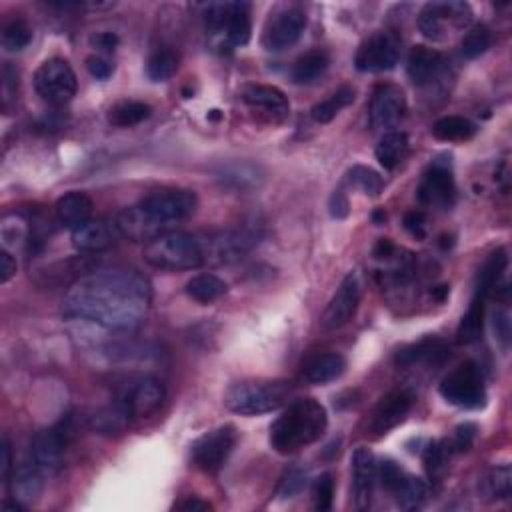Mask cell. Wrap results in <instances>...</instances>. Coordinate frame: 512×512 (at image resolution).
<instances>
[{
  "instance_id": "obj_1",
  "label": "cell",
  "mask_w": 512,
  "mask_h": 512,
  "mask_svg": "<svg viewBox=\"0 0 512 512\" xmlns=\"http://www.w3.org/2000/svg\"><path fill=\"white\" fill-rule=\"evenodd\" d=\"M150 280L134 268H99L72 282L62 303L67 319L101 324L112 330H133L149 316Z\"/></svg>"
},
{
  "instance_id": "obj_2",
  "label": "cell",
  "mask_w": 512,
  "mask_h": 512,
  "mask_svg": "<svg viewBox=\"0 0 512 512\" xmlns=\"http://www.w3.org/2000/svg\"><path fill=\"white\" fill-rule=\"evenodd\" d=\"M329 427L327 409L314 398H298L271 427V446L279 454H295L314 444Z\"/></svg>"
},
{
  "instance_id": "obj_3",
  "label": "cell",
  "mask_w": 512,
  "mask_h": 512,
  "mask_svg": "<svg viewBox=\"0 0 512 512\" xmlns=\"http://www.w3.org/2000/svg\"><path fill=\"white\" fill-rule=\"evenodd\" d=\"M146 263L158 271L181 272L194 271L207 264L205 245L202 240L186 232H167L150 242L142 250Z\"/></svg>"
},
{
  "instance_id": "obj_4",
  "label": "cell",
  "mask_w": 512,
  "mask_h": 512,
  "mask_svg": "<svg viewBox=\"0 0 512 512\" xmlns=\"http://www.w3.org/2000/svg\"><path fill=\"white\" fill-rule=\"evenodd\" d=\"M289 393L290 385L282 380H245L226 390L224 406L240 417H258L280 409Z\"/></svg>"
},
{
  "instance_id": "obj_5",
  "label": "cell",
  "mask_w": 512,
  "mask_h": 512,
  "mask_svg": "<svg viewBox=\"0 0 512 512\" xmlns=\"http://www.w3.org/2000/svg\"><path fill=\"white\" fill-rule=\"evenodd\" d=\"M470 20H473V8L460 0L428 3L419 14V30L433 43H443L457 30H465Z\"/></svg>"
},
{
  "instance_id": "obj_6",
  "label": "cell",
  "mask_w": 512,
  "mask_h": 512,
  "mask_svg": "<svg viewBox=\"0 0 512 512\" xmlns=\"http://www.w3.org/2000/svg\"><path fill=\"white\" fill-rule=\"evenodd\" d=\"M438 393L459 409L476 410L486 404L484 375L476 362H465L443 378Z\"/></svg>"
},
{
  "instance_id": "obj_7",
  "label": "cell",
  "mask_w": 512,
  "mask_h": 512,
  "mask_svg": "<svg viewBox=\"0 0 512 512\" xmlns=\"http://www.w3.org/2000/svg\"><path fill=\"white\" fill-rule=\"evenodd\" d=\"M208 28L223 35L226 46H245L253 32L248 3H213L205 6Z\"/></svg>"
},
{
  "instance_id": "obj_8",
  "label": "cell",
  "mask_w": 512,
  "mask_h": 512,
  "mask_svg": "<svg viewBox=\"0 0 512 512\" xmlns=\"http://www.w3.org/2000/svg\"><path fill=\"white\" fill-rule=\"evenodd\" d=\"M239 441V433L232 425H223L208 430L191 446L192 465L207 475H215L221 470L234 451Z\"/></svg>"
},
{
  "instance_id": "obj_9",
  "label": "cell",
  "mask_w": 512,
  "mask_h": 512,
  "mask_svg": "<svg viewBox=\"0 0 512 512\" xmlns=\"http://www.w3.org/2000/svg\"><path fill=\"white\" fill-rule=\"evenodd\" d=\"M35 88L40 99L54 107H62L77 94L78 80L67 61L51 59L40 64L35 72Z\"/></svg>"
},
{
  "instance_id": "obj_10",
  "label": "cell",
  "mask_w": 512,
  "mask_h": 512,
  "mask_svg": "<svg viewBox=\"0 0 512 512\" xmlns=\"http://www.w3.org/2000/svg\"><path fill=\"white\" fill-rule=\"evenodd\" d=\"M260 239H263V232H260L258 226H239V229L216 232L207 240H202L207 263H216V264L234 263V260H239L240 256L250 253V250L258 245Z\"/></svg>"
},
{
  "instance_id": "obj_11",
  "label": "cell",
  "mask_w": 512,
  "mask_h": 512,
  "mask_svg": "<svg viewBox=\"0 0 512 512\" xmlns=\"http://www.w3.org/2000/svg\"><path fill=\"white\" fill-rule=\"evenodd\" d=\"M141 207L170 231L176 223L191 218L199 208V199L192 191H157L141 200Z\"/></svg>"
},
{
  "instance_id": "obj_12",
  "label": "cell",
  "mask_w": 512,
  "mask_h": 512,
  "mask_svg": "<svg viewBox=\"0 0 512 512\" xmlns=\"http://www.w3.org/2000/svg\"><path fill=\"white\" fill-rule=\"evenodd\" d=\"M401 59V38L394 32H377L361 45L354 56L356 70L361 72H388L393 70Z\"/></svg>"
},
{
  "instance_id": "obj_13",
  "label": "cell",
  "mask_w": 512,
  "mask_h": 512,
  "mask_svg": "<svg viewBox=\"0 0 512 512\" xmlns=\"http://www.w3.org/2000/svg\"><path fill=\"white\" fill-rule=\"evenodd\" d=\"M306 28V12L300 6H289L276 12L271 20H268L264 35H263V46L271 53H282L295 46L303 32Z\"/></svg>"
},
{
  "instance_id": "obj_14",
  "label": "cell",
  "mask_w": 512,
  "mask_h": 512,
  "mask_svg": "<svg viewBox=\"0 0 512 512\" xmlns=\"http://www.w3.org/2000/svg\"><path fill=\"white\" fill-rule=\"evenodd\" d=\"M167 398V390L160 380L152 377H141L128 383L118 396V402L128 412L130 419H149L160 410Z\"/></svg>"
},
{
  "instance_id": "obj_15",
  "label": "cell",
  "mask_w": 512,
  "mask_h": 512,
  "mask_svg": "<svg viewBox=\"0 0 512 512\" xmlns=\"http://www.w3.org/2000/svg\"><path fill=\"white\" fill-rule=\"evenodd\" d=\"M361 303V282L359 276L354 272H348L340 287L337 289L335 297L330 298V303L324 308L321 316V327L324 330H338L345 324L353 321V316L359 311Z\"/></svg>"
},
{
  "instance_id": "obj_16",
  "label": "cell",
  "mask_w": 512,
  "mask_h": 512,
  "mask_svg": "<svg viewBox=\"0 0 512 512\" xmlns=\"http://www.w3.org/2000/svg\"><path fill=\"white\" fill-rule=\"evenodd\" d=\"M412 404H414V394L410 390L401 388L385 394L370 414L367 427L369 435L380 438L388 435L390 430L396 428L398 425H402L406 417H409V412L412 410Z\"/></svg>"
},
{
  "instance_id": "obj_17",
  "label": "cell",
  "mask_w": 512,
  "mask_h": 512,
  "mask_svg": "<svg viewBox=\"0 0 512 512\" xmlns=\"http://www.w3.org/2000/svg\"><path fill=\"white\" fill-rule=\"evenodd\" d=\"M67 444H69V433L64 428L56 427L40 430V433L32 438L28 459L35 462L46 476H51L62 467Z\"/></svg>"
},
{
  "instance_id": "obj_18",
  "label": "cell",
  "mask_w": 512,
  "mask_h": 512,
  "mask_svg": "<svg viewBox=\"0 0 512 512\" xmlns=\"http://www.w3.org/2000/svg\"><path fill=\"white\" fill-rule=\"evenodd\" d=\"M406 112V96L401 86L380 85L370 101V126L386 130L401 123Z\"/></svg>"
},
{
  "instance_id": "obj_19",
  "label": "cell",
  "mask_w": 512,
  "mask_h": 512,
  "mask_svg": "<svg viewBox=\"0 0 512 512\" xmlns=\"http://www.w3.org/2000/svg\"><path fill=\"white\" fill-rule=\"evenodd\" d=\"M454 176L451 165L435 160L422 176L419 186V200L428 207H451L454 200Z\"/></svg>"
},
{
  "instance_id": "obj_20",
  "label": "cell",
  "mask_w": 512,
  "mask_h": 512,
  "mask_svg": "<svg viewBox=\"0 0 512 512\" xmlns=\"http://www.w3.org/2000/svg\"><path fill=\"white\" fill-rule=\"evenodd\" d=\"M117 232L120 239L133 240V242H150L160 234L170 232L165 224H160L157 218H154L150 213L141 207V202L134 207L125 208L123 213L117 215L115 221Z\"/></svg>"
},
{
  "instance_id": "obj_21",
  "label": "cell",
  "mask_w": 512,
  "mask_h": 512,
  "mask_svg": "<svg viewBox=\"0 0 512 512\" xmlns=\"http://www.w3.org/2000/svg\"><path fill=\"white\" fill-rule=\"evenodd\" d=\"M215 178L223 189H229L234 192H248V191H258L260 186L266 183V173L263 167L255 165V162L234 160L218 167Z\"/></svg>"
},
{
  "instance_id": "obj_22",
  "label": "cell",
  "mask_w": 512,
  "mask_h": 512,
  "mask_svg": "<svg viewBox=\"0 0 512 512\" xmlns=\"http://www.w3.org/2000/svg\"><path fill=\"white\" fill-rule=\"evenodd\" d=\"M377 483V460L369 449H356L353 454V500L356 510H367Z\"/></svg>"
},
{
  "instance_id": "obj_23",
  "label": "cell",
  "mask_w": 512,
  "mask_h": 512,
  "mask_svg": "<svg viewBox=\"0 0 512 512\" xmlns=\"http://www.w3.org/2000/svg\"><path fill=\"white\" fill-rule=\"evenodd\" d=\"M451 348L443 338L427 337L410 346L398 351L394 362L398 369H412V367H438L449 359Z\"/></svg>"
},
{
  "instance_id": "obj_24",
  "label": "cell",
  "mask_w": 512,
  "mask_h": 512,
  "mask_svg": "<svg viewBox=\"0 0 512 512\" xmlns=\"http://www.w3.org/2000/svg\"><path fill=\"white\" fill-rule=\"evenodd\" d=\"M240 99L253 110H260L272 120H284L290 115V102L280 88L271 85L242 86Z\"/></svg>"
},
{
  "instance_id": "obj_25",
  "label": "cell",
  "mask_w": 512,
  "mask_h": 512,
  "mask_svg": "<svg viewBox=\"0 0 512 512\" xmlns=\"http://www.w3.org/2000/svg\"><path fill=\"white\" fill-rule=\"evenodd\" d=\"M118 237L115 223L88 221L72 231V245L80 253H102L115 245Z\"/></svg>"
},
{
  "instance_id": "obj_26",
  "label": "cell",
  "mask_w": 512,
  "mask_h": 512,
  "mask_svg": "<svg viewBox=\"0 0 512 512\" xmlns=\"http://www.w3.org/2000/svg\"><path fill=\"white\" fill-rule=\"evenodd\" d=\"M45 478L46 475L30 459L27 462H22L19 468H14V473L11 476L12 499L22 502L24 507L37 502L45 491Z\"/></svg>"
},
{
  "instance_id": "obj_27",
  "label": "cell",
  "mask_w": 512,
  "mask_h": 512,
  "mask_svg": "<svg viewBox=\"0 0 512 512\" xmlns=\"http://www.w3.org/2000/svg\"><path fill=\"white\" fill-rule=\"evenodd\" d=\"M94 210V202L85 192H69L59 199L54 207L56 221H59L64 229L75 231L78 226L91 221Z\"/></svg>"
},
{
  "instance_id": "obj_28",
  "label": "cell",
  "mask_w": 512,
  "mask_h": 512,
  "mask_svg": "<svg viewBox=\"0 0 512 512\" xmlns=\"http://www.w3.org/2000/svg\"><path fill=\"white\" fill-rule=\"evenodd\" d=\"M443 54L428 46H414L409 54V62H406V72L409 78L417 86H425L430 80H435L443 70Z\"/></svg>"
},
{
  "instance_id": "obj_29",
  "label": "cell",
  "mask_w": 512,
  "mask_h": 512,
  "mask_svg": "<svg viewBox=\"0 0 512 512\" xmlns=\"http://www.w3.org/2000/svg\"><path fill=\"white\" fill-rule=\"evenodd\" d=\"M346 359L338 353L321 354L306 364L303 370V380L308 385H329L345 375Z\"/></svg>"
},
{
  "instance_id": "obj_30",
  "label": "cell",
  "mask_w": 512,
  "mask_h": 512,
  "mask_svg": "<svg viewBox=\"0 0 512 512\" xmlns=\"http://www.w3.org/2000/svg\"><path fill=\"white\" fill-rule=\"evenodd\" d=\"M186 295L199 305H213L229 292V284L216 274H197L186 282Z\"/></svg>"
},
{
  "instance_id": "obj_31",
  "label": "cell",
  "mask_w": 512,
  "mask_h": 512,
  "mask_svg": "<svg viewBox=\"0 0 512 512\" xmlns=\"http://www.w3.org/2000/svg\"><path fill=\"white\" fill-rule=\"evenodd\" d=\"M508 266V256L505 248H499L497 253H492L486 260L483 271L478 272V282H476V292L475 297L481 298H489L494 290L499 289V282L502 279Z\"/></svg>"
},
{
  "instance_id": "obj_32",
  "label": "cell",
  "mask_w": 512,
  "mask_h": 512,
  "mask_svg": "<svg viewBox=\"0 0 512 512\" xmlns=\"http://www.w3.org/2000/svg\"><path fill=\"white\" fill-rule=\"evenodd\" d=\"M329 54L321 51V48L308 51L306 54L300 56L295 62V67H292V80H295L297 85H313L329 70Z\"/></svg>"
},
{
  "instance_id": "obj_33",
  "label": "cell",
  "mask_w": 512,
  "mask_h": 512,
  "mask_svg": "<svg viewBox=\"0 0 512 512\" xmlns=\"http://www.w3.org/2000/svg\"><path fill=\"white\" fill-rule=\"evenodd\" d=\"M410 142L406 133H386L383 138H380L377 144V160L380 162V167H385L386 170H394L401 162L406 158L409 154Z\"/></svg>"
},
{
  "instance_id": "obj_34",
  "label": "cell",
  "mask_w": 512,
  "mask_h": 512,
  "mask_svg": "<svg viewBox=\"0 0 512 512\" xmlns=\"http://www.w3.org/2000/svg\"><path fill=\"white\" fill-rule=\"evenodd\" d=\"M476 134V125L465 117H443L433 125V136L443 142H465Z\"/></svg>"
},
{
  "instance_id": "obj_35",
  "label": "cell",
  "mask_w": 512,
  "mask_h": 512,
  "mask_svg": "<svg viewBox=\"0 0 512 512\" xmlns=\"http://www.w3.org/2000/svg\"><path fill=\"white\" fill-rule=\"evenodd\" d=\"M356 99V91L353 86H340L338 91L332 93L327 101H322L319 104H314L311 110V117L314 123L327 125L335 118L340 110H345L346 107H351Z\"/></svg>"
},
{
  "instance_id": "obj_36",
  "label": "cell",
  "mask_w": 512,
  "mask_h": 512,
  "mask_svg": "<svg viewBox=\"0 0 512 512\" xmlns=\"http://www.w3.org/2000/svg\"><path fill=\"white\" fill-rule=\"evenodd\" d=\"M484 303L486 300L481 297H475L470 303L468 313L462 316L457 330V343L459 345H473L483 335L484 324Z\"/></svg>"
},
{
  "instance_id": "obj_37",
  "label": "cell",
  "mask_w": 512,
  "mask_h": 512,
  "mask_svg": "<svg viewBox=\"0 0 512 512\" xmlns=\"http://www.w3.org/2000/svg\"><path fill=\"white\" fill-rule=\"evenodd\" d=\"M152 107L146 102H120L109 110V123L117 128H130L150 118Z\"/></svg>"
},
{
  "instance_id": "obj_38",
  "label": "cell",
  "mask_w": 512,
  "mask_h": 512,
  "mask_svg": "<svg viewBox=\"0 0 512 512\" xmlns=\"http://www.w3.org/2000/svg\"><path fill=\"white\" fill-rule=\"evenodd\" d=\"M133 420L128 417V412L123 409V404L118 401L115 404L107 406V409L99 410L93 417V428L101 435H118L128 427V422Z\"/></svg>"
},
{
  "instance_id": "obj_39",
  "label": "cell",
  "mask_w": 512,
  "mask_h": 512,
  "mask_svg": "<svg viewBox=\"0 0 512 512\" xmlns=\"http://www.w3.org/2000/svg\"><path fill=\"white\" fill-rule=\"evenodd\" d=\"M483 491L489 500H508L512 494V470L508 465H500L489 470L483 481Z\"/></svg>"
},
{
  "instance_id": "obj_40",
  "label": "cell",
  "mask_w": 512,
  "mask_h": 512,
  "mask_svg": "<svg viewBox=\"0 0 512 512\" xmlns=\"http://www.w3.org/2000/svg\"><path fill=\"white\" fill-rule=\"evenodd\" d=\"M451 443L446 441H436L430 443L425 454H422V460H425L427 475L430 476V481H441L446 470H449V460H451Z\"/></svg>"
},
{
  "instance_id": "obj_41",
  "label": "cell",
  "mask_w": 512,
  "mask_h": 512,
  "mask_svg": "<svg viewBox=\"0 0 512 512\" xmlns=\"http://www.w3.org/2000/svg\"><path fill=\"white\" fill-rule=\"evenodd\" d=\"M492 45V32L491 28L486 27V24H475V27H470L465 37H462V43H460V51L465 59H478V56H483L486 51H489Z\"/></svg>"
},
{
  "instance_id": "obj_42",
  "label": "cell",
  "mask_w": 512,
  "mask_h": 512,
  "mask_svg": "<svg viewBox=\"0 0 512 512\" xmlns=\"http://www.w3.org/2000/svg\"><path fill=\"white\" fill-rule=\"evenodd\" d=\"M178 70V56L176 53L168 51H157L154 53L149 62H146V77H149L152 83H165V80L173 78L175 72Z\"/></svg>"
},
{
  "instance_id": "obj_43",
  "label": "cell",
  "mask_w": 512,
  "mask_h": 512,
  "mask_svg": "<svg viewBox=\"0 0 512 512\" xmlns=\"http://www.w3.org/2000/svg\"><path fill=\"white\" fill-rule=\"evenodd\" d=\"M428 489L425 481H420L417 476L406 475L404 483L401 484V489L396 491L394 497L398 499V507L404 510H417L422 507V502L427 500Z\"/></svg>"
},
{
  "instance_id": "obj_44",
  "label": "cell",
  "mask_w": 512,
  "mask_h": 512,
  "mask_svg": "<svg viewBox=\"0 0 512 512\" xmlns=\"http://www.w3.org/2000/svg\"><path fill=\"white\" fill-rule=\"evenodd\" d=\"M348 183L356 189L362 191L367 197H378L380 192L385 189V181L377 170H372L370 167H362V165H354L351 170H348Z\"/></svg>"
},
{
  "instance_id": "obj_45",
  "label": "cell",
  "mask_w": 512,
  "mask_h": 512,
  "mask_svg": "<svg viewBox=\"0 0 512 512\" xmlns=\"http://www.w3.org/2000/svg\"><path fill=\"white\" fill-rule=\"evenodd\" d=\"M32 43V28L22 19L11 20L3 30V46L8 53H20Z\"/></svg>"
},
{
  "instance_id": "obj_46",
  "label": "cell",
  "mask_w": 512,
  "mask_h": 512,
  "mask_svg": "<svg viewBox=\"0 0 512 512\" xmlns=\"http://www.w3.org/2000/svg\"><path fill=\"white\" fill-rule=\"evenodd\" d=\"M332 502H335V476L327 473L314 484V508L327 512L332 508Z\"/></svg>"
},
{
  "instance_id": "obj_47",
  "label": "cell",
  "mask_w": 512,
  "mask_h": 512,
  "mask_svg": "<svg viewBox=\"0 0 512 512\" xmlns=\"http://www.w3.org/2000/svg\"><path fill=\"white\" fill-rule=\"evenodd\" d=\"M305 484H306V473L305 470H300L295 467V468H290V470H287V473H284L276 494H279L280 499H292L305 489Z\"/></svg>"
},
{
  "instance_id": "obj_48",
  "label": "cell",
  "mask_w": 512,
  "mask_h": 512,
  "mask_svg": "<svg viewBox=\"0 0 512 512\" xmlns=\"http://www.w3.org/2000/svg\"><path fill=\"white\" fill-rule=\"evenodd\" d=\"M377 476L380 478V484L385 486L388 492L396 494V491L401 489V484L404 483L406 475L402 473V468L393 460L380 462V467H377Z\"/></svg>"
},
{
  "instance_id": "obj_49",
  "label": "cell",
  "mask_w": 512,
  "mask_h": 512,
  "mask_svg": "<svg viewBox=\"0 0 512 512\" xmlns=\"http://www.w3.org/2000/svg\"><path fill=\"white\" fill-rule=\"evenodd\" d=\"M475 438H476V425H473V422H465V425H460L457 430H454V436L451 441L452 452L468 451L470 446H473Z\"/></svg>"
},
{
  "instance_id": "obj_50",
  "label": "cell",
  "mask_w": 512,
  "mask_h": 512,
  "mask_svg": "<svg viewBox=\"0 0 512 512\" xmlns=\"http://www.w3.org/2000/svg\"><path fill=\"white\" fill-rule=\"evenodd\" d=\"M404 229L409 231L414 239L425 240L427 231H428V221L427 215L420 213V210H410V213L404 215Z\"/></svg>"
},
{
  "instance_id": "obj_51",
  "label": "cell",
  "mask_w": 512,
  "mask_h": 512,
  "mask_svg": "<svg viewBox=\"0 0 512 512\" xmlns=\"http://www.w3.org/2000/svg\"><path fill=\"white\" fill-rule=\"evenodd\" d=\"M492 329L494 335L500 340V345L508 348L510 345V314L508 311H497L492 316Z\"/></svg>"
},
{
  "instance_id": "obj_52",
  "label": "cell",
  "mask_w": 512,
  "mask_h": 512,
  "mask_svg": "<svg viewBox=\"0 0 512 512\" xmlns=\"http://www.w3.org/2000/svg\"><path fill=\"white\" fill-rule=\"evenodd\" d=\"M86 69L96 80H109L115 72V64H110L102 56H91V59H86Z\"/></svg>"
},
{
  "instance_id": "obj_53",
  "label": "cell",
  "mask_w": 512,
  "mask_h": 512,
  "mask_svg": "<svg viewBox=\"0 0 512 512\" xmlns=\"http://www.w3.org/2000/svg\"><path fill=\"white\" fill-rule=\"evenodd\" d=\"M329 208H330L332 218H337V221H345L348 213H351V202H348V197L343 191H335L330 197Z\"/></svg>"
},
{
  "instance_id": "obj_54",
  "label": "cell",
  "mask_w": 512,
  "mask_h": 512,
  "mask_svg": "<svg viewBox=\"0 0 512 512\" xmlns=\"http://www.w3.org/2000/svg\"><path fill=\"white\" fill-rule=\"evenodd\" d=\"M118 43L120 40L115 32H99V35H94L91 38V45L94 48H99V51H102V53H115Z\"/></svg>"
},
{
  "instance_id": "obj_55",
  "label": "cell",
  "mask_w": 512,
  "mask_h": 512,
  "mask_svg": "<svg viewBox=\"0 0 512 512\" xmlns=\"http://www.w3.org/2000/svg\"><path fill=\"white\" fill-rule=\"evenodd\" d=\"M14 274H16V260L6 248H3V253H0V282L6 284Z\"/></svg>"
},
{
  "instance_id": "obj_56",
  "label": "cell",
  "mask_w": 512,
  "mask_h": 512,
  "mask_svg": "<svg viewBox=\"0 0 512 512\" xmlns=\"http://www.w3.org/2000/svg\"><path fill=\"white\" fill-rule=\"evenodd\" d=\"M372 255H375V258L378 260H390L396 255V245L390 239H380L377 242L375 250H372Z\"/></svg>"
},
{
  "instance_id": "obj_57",
  "label": "cell",
  "mask_w": 512,
  "mask_h": 512,
  "mask_svg": "<svg viewBox=\"0 0 512 512\" xmlns=\"http://www.w3.org/2000/svg\"><path fill=\"white\" fill-rule=\"evenodd\" d=\"M0 452H3V462H0V468H3V481L8 483V478H11V443H8V438L4 436L3 438V449H0Z\"/></svg>"
},
{
  "instance_id": "obj_58",
  "label": "cell",
  "mask_w": 512,
  "mask_h": 512,
  "mask_svg": "<svg viewBox=\"0 0 512 512\" xmlns=\"http://www.w3.org/2000/svg\"><path fill=\"white\" fill-rule=\"evenodd\" d=\"M178 510H213V505H208V502L200 500L197 497H189L183 502H178L176 505Z\"/></svg>"
},
{
  "instance_id": "obj_59",
  "label": "cell",
  "mask_w": 512,
  "mask_h": 512,
  "mask_svg": "<svg viewBox=\"0 0 512 512\" xmlns=\"http://www.w3.org/2000/svg\"><path fill=\"white\" fill-rule=\"evenodd\" d=\"M449 292H451V287H449V284H441V287L433 289V298H435V300H438V303H444V300L449 298Z\"/></svg>"
},
{
  "instance_id": "obj_60",
  "label": "cell",
  "mask_w": 512,
  "mask_h": 512,
  "mask_svg": "<svg viewBox=\"0 0 512 512\" xmlns=\"http://www.w3.org/2000/svg\"><path fill=\"white\" fill-rule=\"evenodd\" d=\"M372 221H375L377 224H383V223L386 221V213H385V208L375 210V215H372Z\"/></svg>"
},
{
  "instance_id": "obj_61",
  "label": "cell",
  "mask_w": 512,
  "mask_h": 512,
  "mask_svg": "<svg viewBox=\"0 0 512 512\" xmlns=\"http://www.w3.org/2000/svg\"><path fill=\"white\" fill-rule=\"evenodd\" d=\"M208 117L213 118V120H218V118H221V115H218V110H210V115H208Z\"/></svg>"
}]
</instances>
